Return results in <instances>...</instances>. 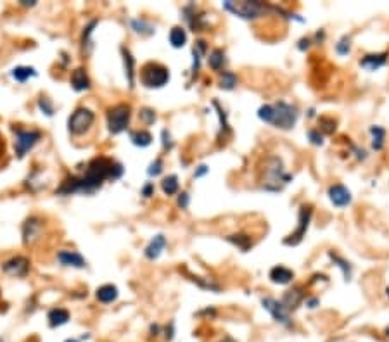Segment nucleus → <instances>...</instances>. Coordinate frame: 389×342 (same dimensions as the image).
Segmentation results:
<instances>
[{
  "mask_svg": "<svg viewBox=\"0 0 389 342\" xmlns=\"http://www.w3.org/2000/svg\"><path fill=\"white\" fill-rule=\"evenodd\" d=\"M329 256H330V259H332V261H336L337 266H339L341 270H342V273H344V280L351 278V264H349L348 261H344V259H341L339 256L334 254V252H329Z\"/></svg>",
  "mask_w": 389,
  "mask_h": 342,
  "instance_id": "obj_32",
  "label": "nucleus"
},
{
  "mask_svg": "<svg viewBox=\"0 0 389 342\" xmlns=\"http://www.w3.org/2000/svg\"><path fill=\"white\" fill-rule=\"evenodd\" d=\"M208 171H209V168H208V166L201 164L199 168H197V171H196V173H194V178H201L202 175H206V173H208Z\"/></svg>",
  "mask_w": 389,
  "mask_h": 342,
  "instance_id": "obj_42",
  "label": "nucleus"
},
{
  "mask_svg": "<svg viewBox=\"0 0 389 342\" xmlns=\"http://www.w3.org/2000/svg\"><path fill=\"white\" fill-rule=\"evenodd\" d=\"M161 138H163V147L170 150L171 147H173V140H171L170 131H168V130H163V131H161Z\"/></svg>",
  "mask_w": 389,
  "mask_h": 342,
  "instance_id": "obj_38",
  "label": "nucleus"
},
{
  "mask_svg": "<svg viewBox=\"0 0 389 342\" xmlns=\"http://www.w3.org/2000/svg\"><path fill=\"white\" fill-rule=\"evenodd\" d=\"M327 123H332V121H329V119H325V118H324V119H320V124H327ZM324 130L327 131V133H332V131H334V130H336V128H330V126H325V128H324Z\"/></svg>",
  "mask_w": 389,
  "mask_h": 342,
  "instance_id": "obj_43",
  "label": "nucleus"
},
{
  "mask_svg": "<svg viewBox=\"0 0 389 342\" xmlns=\"http://www.w3.org/2000/svg\"><path fill=\"white\" fill-rule=\"evenodd\" d=\"M71 87L75 88L76 92H85L90 88V78H88L87 71L83 68H78L73 71L71 75Z\"/></svg>",
  "mask_w": 389,
  "mask_h": 342,
  "instance_id": "obj_15",
  "label": "nucleus"
},
{
  "mask_svg": "<svg viewBox=\"0 0 389 342\" xmlns=\"http://www.w3.org/2000/svg\"><path fill=\"white\" fill-rule=\"evenodd\" d=\"M38 109H40V111L44 112L45 116H52L54 114V106H52V102L47 99V97H40V99H38Z\"/></svg>",
  "mask_w": 389,
  "mask_h": 342,
  "instance_id": "obj_35",
  "label": "nucleus"
},
{
  "mask_svg": "<svg viewBox=\"0 0 389 342\" xmlns=\"http://www.w3.org/2000/svg\"><path fill=\"white\" fill-rule=\"evenodd\" d=\"M95 295H97V299H99L100 302H112V301H116V297H118V287H114V285H102V287H99L97 289V292H95Z\"/></svg>",
  "mask_w": 389,
  "mask_h": 342,
  "instance_id": "obj_22",
  "label": "nucleus"
},
{
  "mask_svg": "<svg viewBox=\"0 0 389 342\" xmlns=\"http://www.w3.org/2000/svg\"><path fill=\"white\" fill-rule=\"evenodd\" d=\"M293 278H294V273L286 266H275V268H272V271H270V280L274 283H279V285H286V283H289Z\"/></svg>",
  "mask_w": 389,
  "mask_h": 342,
  "instance_id": "obj_18",
  "label": "nucleus"
},
{
  "mask_svg": "<svg viewBox=\"0 0 389 342\" xmlns=\"http://www.w3.org/2000/svg\"><path fill=\"white\" fill-rule=\"evenodd\" d=\"M329 199L337 208H344L351 202V192L344 185H332L329 189Z\"/></svg>",
  "mask_w": 389,
  "mask_h": 342,
  "instance_id": "obj_13",
  "label": "nucleus"
},
{
  "mask_svg": "<svg viewBox=\"0 0 389 342\" xmlns=\"http://www.w3.org/2000/svg\"><path fill=\"white\" fill-rule=\"evenodd\" d=\"M262 304H263V308L274 316L275 321H279V323H282L286 326L291 325L289 311L286 309V306L282 304V301H277V299H274V297H265L262 301Z\"/></svg>",
  "mask_w": 389,
  "mask_h": 342,
  "instance_id": "obj_10",
  "label": "nucleus"
},
{
  "mask_svg": "<svg viewBox=\"0 0 389 342\" xmlns=\"http://www.w3.org/2000/svg\"><path fill=\"white\" fill-rule=\"evenodd\" d=\"M317 304H318L317 299H310L308 301V308H317Z\"/></svg>",
  "mask_w": 389,
  "mask_h": 342,
  "instance_id": "obj_44",
  "label": "nucleus"
},
{
  "mask_svg": "<svg viewBox=\"0 0 389 342\" xmlns=\"http://www.w3.org/2000/svg\"><path fill=\"white\" fill-rule=\"evenodd\" d=\"M140 81L147 88H161L170 81V71L159 62H147L140 69Z\"/></svg>",
  "mask_w": 389,
  "mask_h": 342,
  "instance_id": "obj_3",
  "label": "nucleus"
},
{
  "mask_svg": "<svg viewBox=\"0 0 389 342\" xmlns=\"http://www.w3.org/2000/svg\"><path fill=\"white\" fill-rule=\"evenodd\" d=\"M130 140L134 142V145H137V147H147V145H151V142H153V135L146 130H137V131H132L130 133Z\"/></svg>",
  "mask_w": 389,
  "mask_h": 342,
  "instance_id": "obj_24",
  "label": "nucleus"
},
{
  "mask_svg": "<svg viewBox=\"0 0 389 342\" xmlns=\"http://www.w3.org/2000/svg\"><path fill=\"white\" fill-rule=\"evenodd\" d=\"M130 25H132V28H134L140 35H153L154 31H156L154 26L149 25L147 21H144V19H132Z\"/></svg>",
  "mask_w": 389,
  "mask_h": 342,
  "instance_id": "obj_29",
  "label": "nucleus"
},
{
  "mask_svg": "<svg viewBox=\"0 0 389 342\" xmlns=\"http://www.w3.org/2000/svg\"><path fill=\"white\" fill-rule=\"evenodd\" d=\"M208 62H209V66H211V69H215V71H218V69L223 68V64H225L223 50H220V49L213 50V52L209 54V57H208Z\"/></svg>",
  "mask_w": 389,
  "mask_h": 342,
  "instance_id": "obj_27",
  "label": "nucleus"
},
{
  "mask_svg": "<svg viewBox=\"0 0 389 342\" xmlns=\"http://www.w3.org/2000/svg\"><path fill=\"white\" fill-rule=\"evenodd\" d=\"M66 342H80V340H78V339H68Z\"/></svg>",
  "mask_w": 389,
  "mask_h": 342,
  "instance_id": "obj_47",
  "label": "nucleus"
},
{
  "mask_svg": "<svg viewBox=\"0 0 389 342\" xmlns=\"http://www.w3.org/2000/svg\"><path fill=\"white\" fill-rule=\"evenodd\" d=\"M2 270H4V273L11 275V277L23 278L28 275L30 263H28V259L23 258V256H16V258L7 259V261L2 264Z\"/></svg>",
  "mask_w": 389,
  "mask_h": 342,
  "instance_id": "obj_12",
  "label": "nucleus"
},
{
  "mask_svg": "<svg viewBox=\"0 0 389 342\" xmlns=\"http://www.w3.org/2000/svg\"><path fill=\"white\" fill-rule=\"evenodd\" d=\"M237 85V76L230 71H223L220 76V88L223 90H232L233 87Z\"/></svg>",
  "mask_w": 389,
  "mask_h": 342,
  "instance_id": "obj_31",
  "label": "nucleus"
},
{
  "mask_svg": "<svg viewBox=\"0 0 389 342\" xmlns=\"http://www.w3.org/2000/svg\"><path fill=\"white\" fill-rule=\"evenodd\" d=\"M21 4H23V6H26V7H28V6H30V7H33V6H35V2H33V0H30V2H28V0H23Z\"/></svg>",
  "mask_w": 389,
  "mask_h": 342,
  "instance_id": "obj_46",
  "label": "nucleus"
},
{
  "mask_svg": "<svg viewBox=\"0 0 389 342\" xmlns=\"http://www.w3.org/2000/svg\"><path fill=\"white\" fill-rule=\"evenodd\" d=\"M227 240H228V242H232L233 246H237L239 249H242V251H247V249L251 247V239H249L247 235H244V233H237V235H228Z\"/></svg>",
  "mask_w": 389,
  "mask_h": 342,
  "instance_id": "obj_30",
  "label": "nucleus"
},
{
  "mask_svg": "<svg viewBox=\"0 0 389 342\" xmlns=\"http://www.w3.org/2000/svg\"><path fill=\"white\" fill-rule=\"evenodd\" d=\"M387 61V54H372V56H365L360 61V66L368 71H375V69L382 68Z\"/></svg>",
  "mask_w": 389,
  "mask_h": 342,
  "instance_id": "obj_17",
  "label": "nucleus"
},
{
  "mask_svg": "<svg viewBox=\"0 0 389 342\" xmlns=\"http://www.w3.org/2000/svg\"><path fill=\"white\" fill-rule=\"evenodd\" d=\"M121 54H123V62H124V75H126V80H128V85L130 88H134V83H135V59L132 57L130 50L121 47Z\"/></svg>",
  "mask_w": 389,
  "mask_h": 342,
  "instance_id": "obj_19",
  "label": "nucleus"
},
{
  "mask_svg": "<svg viewBox=\"0 0 389 342\" xmlns=\"http://www.w3.org/2000/svg\"><path fill=\"white\" fill-rule=\"evenodd\" d=\"M274 123L277 128H282V130H291L294 126L296 121H298V109L296 106H291V104L280 100L274 106Z\"/></svg>",
  "mask_w": 389,
  "mask_h": 342,
  "instance_id": "obj_6",
  "label": "nucleus"
},
{
  "mask_svg": "<svg viewBox=\"0 0 389 342\" xmlns=\"http://www.w3.org/2000/svg\"><path fill=\"white\" fill-rule=\"evenodd\" d=\"M177 204H178V208H182V209H187V208H189V194H187V192H182L180 196H178Z\"/></svg>",
  "mask_w": 389,
  "mask_h": 342,
  "instance_id": "obj_39",
  "label": "nucleus"
},
{
  "mask_svg": "<svg viewBox=\"0 0 389 342\" xmlns=\"http://www.w3.org/2000/svg\"><path fill=\"white\" fill-rule=\"evenodd\" d=\"M153 194H154V185H153V184H147V185L142 189V196H144V197H151Z\"/></svg>",
  "mask_w": 389,
  "mask_h": 342,
  "instance_id": "obj_41",
  "label": "nucleus"
},
{
  "mask_svg": "<svg viewBox=\"0 0 389 342\" xmlns=\"http://www.w3.org/2000/svg\"><path fill=\"white\" fill-rule=\"evenodd\" d=\"M308 137L311 138V142H313L315 145H322V143H324V140H322V135H318L315 130H311V131H310Z\"/></svg>",
  "mask_w": 389,
  "mask_h": 342,
  "instance_id": "obj_40",
  "label": "nucleus"
},
{
  "mask_svg": "<svg viewBox=\"0 0 389 342\" xmlns=\"http://www.w3.org/2000/svg\"><path fill=\"white\" fill-rule=\"evenodd\" d=\"M139 118L142 119V123H144V124H153V123L156 121V112L153 111V109L144 107V109H140Z\"/></svg>",
  "mask_w": 389,
  "mask_h": 342,
  "instance_id": "obj_34",
  "label": "nucleus"
},
{
  "mask_svg": "<svg viewBox=\"0 0 389 342\" xmlns=\"http://www.w3.org/2000/svg\"><path fill=\"white\" fill-rule=\"evenodd\" d=\"M151 333H153V335H158V333H159V326H158V325H153V326H151Z\"/></svg>",
  "mask_w": 389,
  "mask_h": 342,
  "instance_id": "obj_45",
  "label": "nucleus"
},
{
  "mask_svg": "<svg viewBox=\"0 0 389 342\" xmlns=\"http://www.w3.org/2000/svg\"><path fill=\"white\" fill-rule=\"evenodd\" d=\"M223 9L239 16L242 19H256L265 14L267 7H265V4H260V2H246V0H242V2H232V0H227V2H223Z\"/></svg>",
  "mask_w": 389,
  "mask_h": 342,
  "instance_id": "obj_4",
  "label": "nucleus"
},
{
  "mask_svg": "<svg viewBox=\"0 0 389 342\" xmlns=\"http://www.w3.org/2000/svg\"><path fill=\"white\" fill-rule=\"evenodd\" d=\"M57 259H59L64 266H73V268L87 266V261L83 259V256L78 254L75 251H59L57 252Z\"/></svg>",
  "mask_w": 389,
  "mask_h": 342,
  "instance_id": "obj_14",
  "label": "nucleus"
},
{
  "mask_svg": "<svg viewBox=\"0 0 389 342\" xmlns=\"http://www.w3.org/2000/svg\"><path fill=\"white\" fill-rule=\"evenodd\" d=\"M349 49H351V45H349V38H348V37L341 38V40H339V44L336 45V50H337V54H341V56H346V54L349 52Z\"/></svg>",
  "mask_w": 389,
  "mask_h": 342,
  "instance_id": "obj_37",
  "label": "nucleus"
},
{
  "mask_svg": "<svg viewBox=\"0 0 389 342\" xmlns=\"http://www.w3.org/2000/svg\"><path fill=\"white\" fill-rule=\"evenodd\" d=\"M170 44L175 49H182L187 44V33L182 26H175L170 31Z\"/></svg>",
  "mask_w": 389,
  "mask_h": 342,
  "instance_id": "obj_23",
  "label": "nucleus"
},
{
  "mask_svg": "<svg viewBox=\"0 0 389 342\" xmlns=\"http://www.w3.org/2000/svg\"><path fill=\"white\" fill-rule=\"evenodd\" d=\"M161 171H163V161L159 157H156L154 161L151 162L147 173H149V177H158V175H161Z\"/></svg>",
  "mask_w": 389,
  "mask_h": 342,
  "instance_id": "obj_36",
  "label": "nucleus"
},
{
  "mask_svg": "<svg viewBox=\"0 0 389 342\" xmlns=\"http://www.w3.org/2000/svg\"><path fill=\"white\" fill-rule=\"evenodd\" d=\"M386 292H387V295H389V287H387V290H386Z\"/></svg>",
  "mask_w": 389,
  "mask_h": 342,
  "instance_id": "obj_49",
  "label": "nucleus"
},
{
  "mask_svg": "<svg viewBox=\"0 0 389 342\" xmlns=\"http://www.w3.org/2000/svg\"><path fill=\"white\" fill-rule=\"evenodd\" d=\"M111 166L112 162L107 161L106 157H95L90 164L87 166V171L81 178L71 177L62 182L57 194L59 196H69L75 192H93L97 190L107 178H111Z\"/></svg>",
  "mask_w": 389,
  "mask_h": 342,
  "instance_id": "obj_1",
  "label": "nucleus"
},
{
  "mask_svg": "<svg viewBox=\"0 0 389 342\" xmlns=\"http://www.w3.org/2000/svg\"><path fill=\"white\" fill-rule=\"evenodd\" d=\"M386 335L389 337V326H387V328H386Z\"/></svg>",
  "mask_w": 389,
  "mask_h": 342,
  "instance_id": "obj_48",
  "label": "nucleus"
},
{
  "mask_svg": "<svg viewBox=\"0 0 389 342\" xmlns=\"http://www.w3.org/2000/svg\"><path fill=\"white\" fill-rule=\"evenodd\" d=\"M42 232H44V221L37 216L28 218L23 227V239L26 246H35L42 239Z\"/></svg>",
  "mask_w": 389,
  "mask_h": 342,
  "instance_id": "obj_11",
  "label": "nucleus"
},
{
  "mask_svg": "<svg viewBox=\"0 0 389 342\" xmlns=\"http://www.w3.org/2000/svg\"><path fill=\"white\" fill-rule=\"evenodd\" d=\"M37 76V71L35 68H30V66H18V68L13 69V78L19 83H25L28 78H33Z\"/></svg>",
  "mask_w": 389,
  "mask_h": 342,
  "instance_id": "obj_25",
  "label": "nucleus"
},
{
  "mask_svg": "<svg viewBox=\"0 0 389 342\" xmlns=\"http://www.w3.org/2000/svg\"><path fill=\"white\" fill-rule=\"evenodd\" d=\"M161 189L166 196H173V194H177L178 192V178L175 177V175L166 177L165 180L161 182Z\"/></svg>",
  "mask_w": 389,
  "mask_h": 342,
  "instance_id": "obj_28",
  "label": "nucleus"
},
{
  "mask_svg": "<svg viewBox=\"0 0 389 342\" xmlns=\"http://www.w3.org/2000/svg\"><path fill=\"white\" fill-rule=\"evenodd\" d=\"M47 320H49L50 326H54V328H56V326H61V325L68 323L69 313L66 309H62V308H54V309L49 311V314H47Z\"/></svg>",
  "mask_w": 389,
  "mask_h": 342,
  "instance_id": "obj_21",
  "label": "nucleus"
},
{
  "mask_svg": "<svg viewBox=\"0 0 389 342\" xmlns=\"http://www.w3.org/2000/svg\"><path fill=\"white\" fill-rule=\"evenodd\" d=\"M95 114L87 107H78L68 119V130L71 135H83L93 124Z\"/></svg>",
  "mask_w": 389,
  "mask_h": 342,
  "instance_id": "obj_7",
  "label": "nucleus"
},
{
  "mask_svg": "<svg viewBox=\"0 0 389 342\" xmlns=\"http://www.w3.org/2000/svg\"><path fill=\"white\" fill-rule=\"evenodd\" d=\"M14 150L18 157H25L28 150L37 145V142L42 138V133L37 130H23V128H14Z\"/></svg>",
  "mask_w": 389,
  "mask_h": 342,
  "instance_id": "obj_8",
  "label": "nucleus"
},
{
  "mask_svg": "<svg viewBox=\"0 0 389 342\" xmlns=\"http://www.w3.org/2000/svg\"><path fill=\"white\" fill-rule=\"evenodd\" d=\"M132 118V107L128 104H118V106L111 107L107 112V126L109 131L114 135L121 133L126 130V126L130 124Z\"/></svg>",
  "mask_w": 389,
  "mask_h": 342,
  "instance_id": "obj_5",
  "label": "nucleus"
},
{
  "mask_svg": "<svg viewBox=\"0 0 389 342\" xmlns=\"http://www.w3.org/2000/svg\"><path fill=\"white\" fill-rule=\"evenodd\" d=\"M262 187L265 190H272V192H279L282 190V187L291 182V175L286 173L284 164L279 157L270 155L265 159L262 166V177H260Z\"/></svg>",
  "mask_w": 389,
  "mask_h": 342,
  "instance_id": "obj_2",
  "label": "nucleus"
},
{
  "mask_svg": "<svg viewBox=\"0 0 389 342\" xmlns=\"http://www.w3.org/2000/svg\"><path fill=\"white\" fill-rule=\"evenodd\" d=\"M274 106H270V104H265L258 109V118L265 123H274Z\"/></svg>",
  "mask_w": 389,
  "mask_h": 342,
  "instance_id": "obj_33",
  "label": "nucleus"
},
{
  "mask_svg": "<svg viewBox=\"0 0 389 342\" xmlns=\"http://www.w3.org/2000/svg\"><path fill=\"white\" fill-rule=\"evenodd\" d=\"M165 246H166V239H165V235H156L153 240L149 242V246L146 247V258L147 259H158L159 258V254H161V251L165 249Z\"/></svg>",
  "mask_w": 389,
  "mask_h": 342,
  "instance_id": "obj_16",
  "label": "nucleus"
},
{
  "mask_svg": "<svg viewBox=\"0 0 389 342\" xmlns=\"http://www.w3.org/2000/svg\"><path fill=\"white\" fill-rule=\"evenodd\" d=\"M370 133H372V147L375 150H380L384 147V137H386V131H384V128L372 126L370 128Z\"/></svg>",
  "mask_w": 389,
  "mask_h": 342,
  "instance_id": "obj_26",
  "label": "nucleus"
},
{
  "mask_svg": "<svg viewBox=\"0 0 389 342\" xmlns=\"http://www.w3.org/2000/svg\"><path fill=\"white\" fill-rule=\"evenodd\" d=\"M0 342H2V339H0Z\"/></svg>",
  "mask_w": 389,
  "mask_h": 342,
  "instance_id": "obj_50",
  "label": "nucleus"
},
{
  "mask_svg": "<svg viewBox=\"0 0 389 342\" xmlns=\"http://www.w3.org/2000/svg\"><path fill=\"white\" fill-rule=\"evenodd\" d=\"M301 301H303V292H301V289H299V287H296V289H293V290H287V292L284 294V297H282V304L286 306L287 311L296 309Z\"/></svg>",
  "mask_w": 389,
  "mask_h": 342,
  "instance_id": "obj_20",
  "label": "nucleus"
},
{
  "mask_svg": "<svg viewBox=\"0 0 389 342\" xmlns=\"http://www.w3.org/2000/svg\"><path fill=\"white\" fill-rule=\"evenodd\" d=\"M310 220H311V208L310 206H303L301 211H299V225L296 228L294 233H291L287 239H284V244L286 246H298L301 242L303 235L308 230V225H310Z\"/></svg>",
  "mask_w": 389,
  "mask_h": 342,
  "instance_id": "obj_9",
  "label": "nucleus"
}]
</instances>
